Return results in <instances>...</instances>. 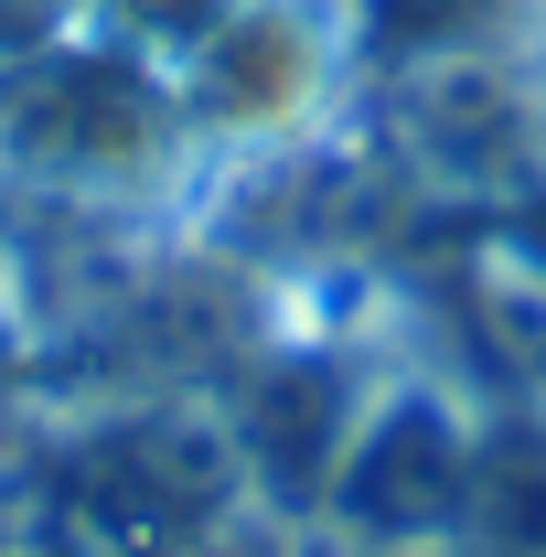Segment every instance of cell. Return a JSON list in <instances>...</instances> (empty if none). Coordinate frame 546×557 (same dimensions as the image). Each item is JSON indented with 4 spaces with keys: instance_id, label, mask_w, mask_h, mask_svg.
I'll use <instances>...</instances> for the list:
<instances>
[{
    "instance_id": "obj_2",
    "label": "cell",
    "mask_w": 546,
    "mask_h": 557,
    "mask_svg": "<svg viewBox=\"0 0 546 557\" xmlns=\"http://www.w3.org/2000/svg\"><path fill=\"white\" fill-rule=\"evenodd\" d=\"M514 11H525V0H364V22H375L397 54H472Z\"/></svg>"
},
{
    "instance_id": "obj_1",
    "label": "cell",
    "mask_w": 546,
    "mask_h": 557,
    "mask_svg": "<svg viewBox=\"0 0 546 557\" xmlns=\"http://www.w3.org/2000/svg\"><path fill=\"white\" fill-rule=\"evenodd\" d=\"M333 515L375 557H429L472 536V440L439 397H386L353 418L333 461Z\"/></svg>"
},
{
    "instance_id": "obj_3",
    "label": "cell",
    "mask_w": 546,
    "mask_h": 557,
    "mask_svg": "<svg viewBox=\"0 0 546 557\" xmlns=\"http://www.w3.org/2000/svg\"><path fill=\"white\" fill-rule=\"evenodd\" d=\"M0 364H11V344H0Z\"/></svg>"
}]
</instances>
